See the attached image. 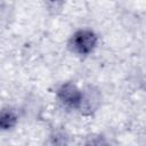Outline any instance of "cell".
<instances>
[{
    "mask_svg": "<svg viewBox=\"0 0 146 146\" xmlns=\"http://www.w3.org/2000/svg\"><path fill=\"white\" fill-rule=\"evenodd\" d=\"M71 48L79 55L90 54L97 44V36L92 31L80 30L71 39Z\"/></svg>",
    "mask_w": 146,
    "mask_h": 146,
    "instance_id": "1",
    "label": "cell"
},
{
    "mask_svg": "<svg viewBox=\"0 0 146 146\" xmlns=\"http://www.w3.org/2000/svg\"><path fill=\"white\" fill-rule=\"evenodd\" d=\"M58 98L59 100L72 108H79L81 98H82V91L78 89L76 86L72 83H65L58 89Z\"/></svg>",
    "mask_w": 146,
    "mask_h": 146,
    "instance_id": "2",
    "label": "cell"
},
{
    "mask_svg": "<svg viewBox=\"0 0 146 146\" xmlns=\"http://www.w3.org/2000/svg\"><path fill=\"white\" fill-rule=\"evenodd\" d=\"M98 103H99L98 92L94 91L92 89H89V90H87V92H82V98H81V103H80V107L79 108L87 110L90 113V112L96 110Z\"/></svg>",
    "mask_w": 146,
    "mask_h": 146,
    "instance_id": "3",
    "label": "cell"
},
{
    "mask_svg": "<svg viewBox=\"0 0 146 146\" xmlns=\"http://www.w3.org/2000/svg\"><path fill=\"white\" fill-rule=\"evenodd\" d=\"M17 116L11 110H3L0 112V130H6L16 124Z\"/></svg>",
    "mask_w": 146,
    "mask_h": 146,
    "instance_id": "4",
    "label": "cell"
},
{
    "mask_svg": "<svg viewBox=\"0 0 146 146\" xmlns=\"http://www.w3.org/2000/svg\"><path fill=\"white\" fill-rule=\"evenodd\" d=\"M84 146H108V144L103 136H92L87 140Z\"/></svg>",
    "mask_w": 146,
    "mask_h": 146,
    "instance_id": "5",
    "label": "cell"
},
{
    "mask_svg": "<svg viewBox=\"0 0 146 146\" xmlns=\"http://www.w3.org/2000/svg\"><path fill=\"white\" fill-rule=\"evenodd\" d=\"M67 141V137L63 132H57L52 137V145L54 146H65Z\"/></svg>",
    "mask_w": 146,
    "mask_h": 146,
    "instance_id": "6",
    "label": "cell"
}]
</instances>
